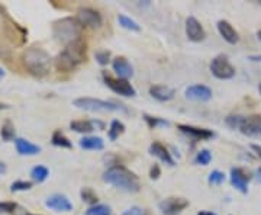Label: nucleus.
Here are the masks:
<instances>
[{"mask_svg": "<svg viewBox=\"0 0 261 215\" xmlns=\"http://www.w3.org/2000/svg\"><path fill=\"white\" fill-rule=\"evenodd\" d=\"M86 60H87V44L83 38H79L74 42L65 45L64 51L58 54L56 58V67L58 71L70 73Z\"/></svg>", "mask_w": 261, "mask_h": 215, "instance_id": "nucleus-1", "label": "nucleus"}, {"mask_svg": "<svg viewBox=\"0 0 261 215\" xmlns=\"http://www.w3.org/2000/svg\"><path fill=\"white\" fill-rule=\"evenodd\" d=\"M103 180L112 186L121 189L123 192L135 194L140 190L138 178L123 166H112L103 173Z\"/></svg>", "mask_w": 261, "mask_h": 215, "instance_id": "nucleus-2", "label": "nucleus"}, {"mask_svg": "<svg viewBox=\"0 0 261 215\" xmlns=\"http://www.w3.org/2000/svg\"><path fill=\"white\" fill-rule=\"evenodd\" d=\"M22 60L27 70L35 77H45L49 73L51 57L44 48L38 47V45L27 48Z\"/></svg>", "mask_w": 261, "mask_h": 215, "instance_id": "nucleus-3", "label": "nucleus"}, {"mask_svg": "<svg viewBox=\"0 0 261 215\" xmlns=\"http://www.w3.org/2000/svg\"><path fill=\"white\" fill-rule=\"evenodd\" d=\"M82 29L83 27L79 23V20L71 16L58 19L53 25V35L58 42L68 45L74 42L75 39L82 38Z\"/></svg>", "mask_w": 261, "mask_h": 215, "instance_id": "nucleus-4", "label": "nucleus"}, {"mask_svg": "<svg viewBox=\"0 0 261 215\" xmlns=\"http://www.w3.org/2000/svg\"><path fill=\"white\" fill-rule=\"evenodd\" d=\"M75 108L90 111V112H128V109L118 102L112 101H102V99H94V98H79L74 102Z\"/></svg>", "mask_w": 261, "mask_h": 215, "instance_id": "nucleus-5", "label": "nucleus"}, {"mask_svg": "<svg viewBox=\"0 0 261 215\" xmlns=\"http://www.w3.org/2000/svg\"><path fill=\"white\" fill-rule=\"evenodd\" d=\"M211 71L216 79L228 80L235 76V67L228 61V58L225 56H218L215 57L211 63Z\"/></svg>", "mask_w": 261, "mask_h": 215, "instance_id": "nucleus-6", "label": "nucleus"}, {"mask_svg": "<svg viewBox=\"0 0 261 215\" xmlns=\"http://www.w3.org/2000/svg\"><path fill=\"white\" fill-rule=\"evenodd\" d=\"M103 80H105V84L116 94H121V96H125V98H134V96L137 94L135 87H134L128 80L115 79L112 76L108 75H103Z\"/></svg>", "mask_w": 261, "mask_h": 215, "instance_id": "nucleus-7", "label": "nucleus"}, {"mask_svg": "<svg viewBox=\"0 0 261 215\" xmlns=\"http://www.w3.org/2000/svg\"><path fill=\"white\" fill-rule=\"evenodd\" d=\"M77 20L83 28H100L103 23L102 15L92 8H80L77 10Z\"/></svg>", "mask_w": 261, "mask_h": 215, "instance_id": "nucleus-8", "label": "nucleus"}, {"mask_svg": "<svg viewBox=\"0 0 261 215\" xmlns=\"http://www.w3.org/2000/svg\"><path fill=\"white\" fill-rule=\"evenodd\" d=\"M238 130L247 137H252V138L261 137V115L244 116Z\"/></svg>", "mask_w": 261, "mask_h": 215, "instance_id": "nucleus-9", "label": "nucleus"}, {"mask_svg": "<svg viewBox=\"0 0 261 215\" xmlns=\"http://www.w3.org/2000/svg\"><path fill=\"white\" fill-rule=\"evenodd\" d=\"M189 206V201L185 198H167L160 202V209L164 215H178Z\"/></svg>", "mask_w": 261, "mask_h": 215, "instance_id": "nucleus-10", "label": "nucleus"}, {"mask_svg": "<svg viewBox=\"0 0 261 215\" xmlns=\"http://www.w3.org/2000/svg\"><path fill=\"white\" fill-rule=\"evenodd\" d=\"M186 98L196 102H207L212 99V89L205 84H193L186 89Z\"/></svg>", "mask_w": 261, "mask_h": 215, "instance_id": "nucleus-11", "label": "nucleus"}, {"mask_svg": "<svg viewBox=\"0 0 261 215\" xmlns=\"http://www.w3.org/2000/svg\"><path fill=\"white\" fill-rule=\"evenodd\" d=\"M186 35L190 41L193 42H202L206 38V32L202 23L195 18V16H189L186 20Z\"/></svg>", "mask_w": 261, "mask_h": 215, "instance_id": "nucleus-12", "label": "nucleus"}, {"mask_svg": "<svg viewBox=\"0 0 261 215\" xmlns=\"http://www.w3.org/2000/svg\"><path fill=\"white\" fill-rule=\"evenodd\" d=\"M45 205L49 209L58 211V212H70L73 209V204L64 195H53V197L47 198Z\"/></svg>", "mask_w": 261, "mask_h": 215, "instance_id": "nucleus-13", "label": "nucleus"}, {"mask_svg": "<svg viewBox=\"0 0 261 215\" xmlns=\"http://www.w3.org/2000/svg\"><path fill=\"white\" fill-rule=\"evenodd\" d=\"M177 128L183 134H186V135L195 138V140H209V138H212L215 135L214 131H211L207 128H199V127H193V125L180 124V125H177Z\"/></svg>", "mask_w": 261, "mask_h": 215, "instance_id": "nucleus-14", "label": "nucleus"}, {"mask_svg": "<svg viewBox=\"0 0 261 215\" xmlns=\"http://www.w3.org/2000/svg\"><path fill=\"white\" fill-rule=\"evenodd\" d=\"M248 180H250V176L244 172L243 169L233 168L231 170V183L241 194H247L248 192Z\"/></svg>", "mask_w": 261, "mask_h": 215, "instance_id": "nucleus-15", "label": "nucleus"}, {"mask_svg": "<svg viewBox=\"0 0 261 215\" xmlns=\"http://www.w3.org/2000/svg\"><path fill=\"white\" fill-rule=\"evenodd\" d=\"M112 67L113 71L119 76V79H123V80H128L134 75V68H132L129 61L125 57H116V58H113Z\"/></svg>", "mask_w": 261, "mask_h": 215, "instance_id": "nucleus-16", "label": "nucleus"}, {"mask_svg": "<svg viewBox=\"0 0 261 215\" xmlns=\"http://www.w3.org/2000/svg\"><path fill=\"white\" fill-rule=\"evenodd\" d=\"M149 94L159 102H168L174 98L176 90L168 86H164V84H155V86L149 87Z\"/></svg>", "mask_w": 261, "mask_h": 215, "instance_id": "nucleus-17", "label": "nucleus"}, {"mask_svg": "<svg viewBox=\"0 0 261 215\" xmlns=\"http://www.w3.org/2000/svg\"><path fill=\"white\" fill-rule=\"evenodd\" d=\"M149 153L155 157H159L163 163H166L168 166H176V161L171 157V153L166 149V146H163L159 141H154L151 146H149Z\"/></svg>", "mask_w": 261, "mask_h": 215, "instance_id": "nucleus-18", "label": "nucleus"}, {"mask_svg": "<svg viewBox=\"0 0 261 215\" xmlns=\"http://www.w3.org/2000/svg\"><path fill=\"white\" fill-rule=\"evenodd\" d=\"M218 31H219L221 37L224 38L228 44H237L238 39H240L238 32L235 31V28H233L228 20H219L218 22Z\"/></svg>", "mask_w": 261, "mask_h": 215, "instance_id": "nucleus-19", "label": "nucleus"}, {"mask_svg": "<svg viewBox=\"0 0 261 215\" xmlns=\"http://www.w3.org/2000/svg\"><path fill=\"white\" fill-rule=\"evenodd\" d=\"M15 146L20 156H37L41 153V147L37 144H32L31 141L25 140V138H16L15 140Z\"/></svg>", "mask_w": 261, "mask_h": 215, "instance_id": "nucleus-20", "label": "nucleus"}, {"mask_svg": "<svg viewBox=\"0 0 261 215\" xmlns=\"http://www.w3.org/2000/svg\"><path fill=\"white\" fill-rule=\"evenodd\" d=\"M80 147L84 150H103L105 141L100 137H84L80 140Z\"/></svg>", "mask_w": 261, "mask_h": 215, "instance_id": "nucleus-21", "label": "nucleus"}, {"mask_svg": "<svg viewBox=\"0 0 261 215\" xmlns=\"http://www.w3.org/2000/svg\"><path fill=\"white\" fill-rule=\"evenodd\" d=\"M70 128L75 132L80 134H89V132L94 131V124L92 121H84V120H77V121H71Z\"/></svg>", "mask_w": 261, "mask_h": 215, "instance_id": "nucleus-22", "label": "nucleus"}, {"mask_svg": "<svg viewBox=\"0 0 261 215\" xmlns=\"http://www.w3.org/2000/svg\"><path fill=\"white\" fill-rule=\"evenodd\" d=\"M123 132H125V125H123V122H121L119 120H113V121L111 122L109 131H108L109 140L111 141L118 140Z\"/></svg>", "mask_w": 261, "mask_h": 215, "instance_id": "nucleus-23", "label": "nucleus"}, {"mask_svg": "<svg viewBox=\"0 0 261 215\" xmlns=\"http://www.w3.org/2000/svg\"><path fill=\"white\" fill-rule=\"evenodd\" d=\"M51 142H53L56 147H61V149H71V147H73V142L68 140L60 130L54 131L53 138H51Z\"/></svg>", "mask_w": 261, "mask_h": 215, "instance_id": "nucleus-24", "label": "nucleus"}, {"mask_svg": "<svg viewBox=\"0 0 261 215\" xmlns=\"http://www.w3.org/2000/svg\"><path fill=\"white\" fill-rule=\"evenodd\" d=\"M49 176V170L45 166H35V168L31 170V178L34 179L35 182L41 183V182H45Z\"/></svg>", "mask_w": 261, "mask_h": 215, "instance_id": "nucleus-25", "label": "nucleus"}, {"mask_svg": "<svg viewBox=\"0 0 261 215\" xmlns=\"http://www.w3.org/2000/svg\"><path fill=\"white\" fill-rule=\"evenodd\" d=\"M118 22H119V25H121L122 28L128 29V31H134V32H140L141 31V27L138 25V22H135L134 19H130L126 15H119L118 16Z\"/></svg>", "mask_w": 261, "mask_h": 215, "instance_id": "nucleus-26", "label": "nucleus"}, {"mask_svg": "<svg viewBox=\"0 0 261 215\" xmlns=\"http://www.w3.org/2000/svg\"><path fill=\"white\" fill-rule=\"evenodd\" d=\"M80 197L83 199V202L86 204H90V205L93 206L97 204V201H99V198H97V194L94 192L92 187L86 186L83 187L82 190H80Z\"/></svg>", "mask_w": 261, "mask_h": 215, "instance_id": "nucleus-27", "label": "nucleus"}, {"mask_svg": "<svg viewBox=\"0 0 261 215\" xmlns=\"http://www.w3.org/2000/svg\"><path fill=\"white\" fill-rule=\"evenodd\" d=\"M86 215H112V209L109 205H105V204H96V205L90 206Z\"/></svg>", "mask_w": 261, "mask_h": 215, "instance_id": "nucleus-28", "label": "nucleus"}, {"mask_svg": "<svg viewBox=\"0 0 261 215\" xmlns=\"http://www.w3.org/2000/svg\"><path fill=\"white\" fill-rule=\"evenodd\" d=\"M2 138L5 141H10L15 138V127H13V124L10 121H6L3 125H2Z\"/></svg>", "mask_w": 261, "mask_h": 215, "instance_id": "nucleus-29", "label": "nucleus"}, {"mask_svg": "<svg viewBox=\"0 0 261 215\" xmlns=\"http://www.w3.org/2000/svg\"><path fill=\"white\" fill-rule=\"evenodd\" d=\"M212 161V154L209 150H200L195 157L196 164H200V166H207L209 163Z\"/></svg>", "mask_w": 261, "mask_h": 215, "instance_id": "nucleus-30", "label": "nucleus"}, {"mask_svg": "<svg viewBox=\"0 0 261 215\" xmlns=\"http://www.w3.org/2000/svg\"><path fill=\"white\" fill-rule=\"evenodd\" d=\"M144 120L148 124V127L151 130H155L159 127H168V122L166 120H161L157 116H149V115H144Z\"/></svg>", "mask_w": 261, "mask_h": 215, "instance_id": "nucleus-31", "label": "nucleus"}, {"mask_svg": "<svg viewBox=\"0 0 261 215\" xmlns=\"http://www.w3.org/2000/svg\"><path fill=\"white\" fill-rule=\"evenodd\" d=\"M32 187V182H27V180H16L12 183L10 190L12 192H23V190H29Z\"/></svg>", "mask_w": 261, "mask_h": 215, "instance_id": "nucleus-32", "label": "nucleus"}, {"mask_svg": "<svg viewBox=\"0 0 261 215\" xmlns=\"http://www.w3.org/2000/svg\"><path fill=\"white\" fill-rule=\"evenodd\" d=\"M96 61L100 64V66H108V63L111 61V51H108V50H102V51H97L96 54Z\"/></svg>", "mask_w": 261, "mask_h": 215, "instance_id": "nucleus-33", "label": "nucleus"}, {"mask_svg": "<svg viewBox=\"0 0 261 215\" xmlns=\"http://www.w3.org/2000/svg\"><path fill=\"white\" fill-rule=\"evenodd\" d=\"M243 118L244 116H241V115H229V116H226L225 124H226L229 128H232V130H238V128H240V125H241Z\"/></svg>", "mask_w": 261, "mask_h": 215, "instance_id": "nucleus-34", "label": "nucleus"}, {"mask_svg": "<svg viewBox=\"0 0 261 215\" xmlns=\"http://www.w3.org/2000/svg\"><path fill=\"white\" fill-rule=\"evenodd\" d=\"M207 182H209L211 185H221V183H224L225 182V175L222 172H219V170H214V172L209 175Z\"/></svg>", "mask_w": 261, "mask_h": 215, "instance_id": "nucleus-35", "label": "nucleus"}, {"mask_svg": "<svg viewBox=\"0 0 261 215\" xmlns=\"http://www.w3.org/2000/svg\"><path fill=\"white\" fill-rule=\"evenodd\" d=\"M18 205L15 202H0V211L2 212H8V214H13L16 211Z\"/></svg>", "mask_w": 261, "mask_h": 215, "instance_id": "nucleus-36", "label": "nucleus"}, {"mask_svg": "<svg viewBox=\"0 0 261 215\" xmlns=\"http://www.w3.org/2000/svg\"><path fill=\"white\" fill-rule=\"evenodd\" d=\"M160 175H161V169H160L159 164H154L152 168H151V170H149V178L151 179H159Z\"/></svg>", "mask_w": 261, "mask_h": 215, "instance_id": "nucleus-37", "label": "nucleus"}, {"mask_svg": "<svg viewBox=\"0 0 261 215\" xmlns=\"http://www.w3.org/2000/svg\"><path fill=\"white\" fill-rule=\"evenodd\" d=\"M122 215H142V209L138 208V206H132L129 209L123 211V214Z\"/></svg>", "mask_w": 261, "mask_h": 215, "instance_id": "nucleus-38", "label": "nucleus"}, {"mask_svg": "<svg viewBox=\"0 0 261 215\" xmlns=\"http://www.w3.org/2000/svg\"><path fill=\"white\" fill-rule=\"evenodd\" d=\"M251 149L254 150V151H255V153H257L258 156H260V159H261V146H257V144H252Z\"/></svg>", "mask_w": 261, "mask_h": 215, "instance_id": "nucleus-39", "label": "nucleus"}, {"mask_svg": "<svg viewBox=\"0 0 261 215\" xmlns=\"http://www.w3.org/2000/svg\"><path fill=\"white\" fill-rule=\"evenodd\" d=\"M6 170H8V168H6V164H5L3 161H0V175L6 173Z\"/></svg>", "mask_w": 261, "mask_h": 215, "instance_id": "nucleus-40", "label": "nucleus"}, {"mask_svg": "<svg viewBox=\"0 0 261 215\" xmlns=\"http://www.w3.org/2000/svg\"><path fill=\"white\" fill-rule=\"evenodd\" d=\"M197 215H216V214L212 212V211H200Z\"/></svg>", "mask_w": 261, "mask_h": 215, "instance_id": "nucleus-41", "label": "nucleus"}, {"mask_svg": "<svg viewBox=\"0 0 261 215\" xmlns=\"http://www.w3.org/2000/svg\"><path fill=\"white\" fill-rule=\"evenodd\" d=\"M250 60H252V61H261V56H251Z\"/></svg>", "mask_w": 261, "mask_h": 215, "instance_id": "nucleus-42", "label": "nucleus"}, {"mask_svg": "<svg viewBox=\"0 0 261 215\" xmlns=\"http://www.w3.org/2000/svg\"><path fill=\"white\" fill-rule=\"evenodd\" d=\"M257 179H258V182L261 183V168L257 170Z\"/></svg>", "mask_w": 261, "mask_h": 215, "instance_id": "nucleus-43", "label": "nucleus"}, {"mask_svg": "<svg viewBox=\"0 0 261 215\" xmlns=\"http://www.w3.org/2000/svg\"><path fill=\"white\" fill-rule=\"evenodd\" d=\"M2 77H5V71H3V68L0 67V79H2Z\"/></svg>", "mask_w": 261, "mask_h": 215, "instance_id": "nucleus-44", "label": "nucleus"}, {"mask_svg": "<svg viewBox=\"0 0 261 215\" xmlns=\"http://www.w3.org/2000/svg\"><path fill=\"white\" fill-rule=\"evenodd\" d=\"M257 37H258V39H260V41H261V29H260V31H258V34H257Z\"/></svg>", "mask_w": 261, "mask_h": 215, "instance_id": "nucleus-45", "label": "nucleus"}, {"mask_svg": "<svg viewBox=\"0 0 261 215\" xmlns=\"http://www.w3.org/2000/svg\"><path fill=\"white\" fill-rule=\"evenodd\" d=\"M258 92H260V94H261V83L258 84Z\"/></svg>", "mask_w": 261, "mask_h": 215, "instance_id": "nucleus-46", "label": "nucleus"}, {"mask_svg": "<svg viewBox=\"0 0 261 215\" xmlns=\"http://www.w3.org/2000/svg\"><path fill=\"white\" fill-rule=\"evenodd\" d=\"M27 215H34V214H27Z\"/></svg>", "mask_w": 261, "mask_h": 215, "instance_id": "nucleus-47", "label": "nucleus"}]
</instances>
